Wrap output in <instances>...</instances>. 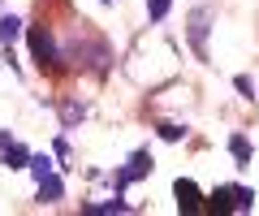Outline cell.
I'll list each match as a JSON object with an SVG mask.
<instances>
[{
    "label": "cell",
    "instance_id": "obj_16",
    "mask_svg": "<svg viewBox=\"0 0 259 216\" xmlns=\"http://www.w3.org/2000/svg\"><path fill=\"white\" fill-rule=\"evenodd\" d=\"M233 87H238V91L246 95V100H255V82H250L246 74H238V78H233Z\"/></svg>",
    "mask_w": 259,
    "mask_h": 216
},
{
    "label": "cell",
    "instance_id": "obj_17",
    "mask_svg": "<svg viewBox=\"0 0 259 216\" xmlns=\"http://www.w3.org/2000/svg\"><path fill=\"white\" fill-rule=\"evenodd\" d=\"M9 143H13V134H9V130H0V151L9 147Z\"/></svg>",
    "mask_w": 259,
    "mask_h": 216
},
{
    "label": "cell",
    "instance_id": "obj_10",
    "mask_svg": "<svg viewBox=\"0 0 259 216\" xmlns=\"http://www.w3.org/2000/svg\"><path fill=\"white\" fill-rule=\"evenodd\" d=\"M82 212H91V216H112V212H130V203H125V199H108V203H87Z\"/></svg>",
    "mask_w": 259,
    "mask_h": 216
},
{
    "label": "cell",
    "instance_id": "obj_3",
    "mask_svg": "<svg viewBox=\"0 0 259 216\" xmlns=\"http://www.w3.org/2000/svg\"><path fill=\"white\" fill-rule=\"evenodd\" d=\"M147 173H151V151H147V147H139V151H134V156L125 160V169L117 173V195H121V190L130 186V182L147 178Z\"/></svg>",
    "mask_w": 259,
    "mask_h": 216
},
{
    "label": "cell",
    "instance_id": "obj_1",
    "mask_svg": "<svg viewBox=\"0 0 259 216\" xmlns=\"http://www.w3.org/2000/svg\"><path fill=\"white\" fill-rule=\"evenodd\" d=\"M26 39H30V57L39 61V69H48V74L65 69L61 48H56V39H52V30H48V26H30V30H26Z\"/></svg>",
    "mask_w": 259,
    "mask_h": 216
},
{
    "label": "cell",
    "instance_id": "obj_11",
    "mask_svg": "<svg viewBox=\"0 0 259 216\" xmlns=\"http://www.w3.org/2000/svg\"><path fill=\"white\" fill-rule=\"evenodd\" d=\"M18 35H22V22L13 18V13H9V18H0V44L13 48V39H18Z\"/></svg>",
    "mask_w": 259,
    "mask_h": 216
},
{
    "label": "cell",
    "instance_id": "obj_6",
    "mask_svg": "<svg viewBox=\"0 0 259 216\" xmlns=\"http://www.w3.org/2000/svg\"><path fill=\"white\" fill-rule=\"evenodd\" d=\"M61 199H65V182L56 173H44L39 178V203H61Z\"/></svg>",
    "mask_w": 259,
    "mask_h": 216
},
{
    "label": "cell",
    "instance_id": "obj_5",
    "mask_svg": "<svg viewBox=\"0 0 259 216\" xmlns=\"http://www.w3.org/2000/svg\"><path fill=\"white\" fill-rule=\"evenodd\" d=\"M0 164H5V169H13V173H18V169H26V164H30V147H22V143L13 139L9 147L0 151Z\"/></svg>",
    "mask_w": 259,
    "mask_h": 216
},
{
    "label": "cell",
    "instance_id": "obj_12",
    "mask_svg": "<svg viewBox=\"0 0 259 216\" xmlns=\"http://www.w3.org/2000/svg\"><path fill=\"white\" fill-rule=\"evenodd\" d=\"M255 207V190L250 186H233V212H250Z\"/></svg>",
    "mask_w": 259,
    "mask_h": 216
},
{
    "label": "cell",
    "instance_id": "obj_8",
    "mask_svg": "<svg viewBox=\"0 0 259 216\" xmlns=\"http://www.w3.org/2000/svg\"><path fill=\"white\" fill-rule=\"evenodd\" d=\"M229 151H233V160H238V169H246L250 156H255V143H250L246 134H229Z\"/></svg>",
    "mask_w": 259,
    "mask_h": 216
},
{
    "label": "cell",
    "instance_id": "obj_14",
    "mask_svg": "<svg viewBox=\"0 0 259 216\" xmlns=\"http://www.w3.org/2000/svg\"><path fill=\"white\" fill-rule=\"evenodd\" d=\"M168 9H173V0H147V18L151 22H164Z\"/></svg>",
    "mask_w": 259,
    "mask_h": 216
},
{
    "label": "cell",
    "instance_id": "obj_4",
    "mask_svg": "<svg viewBox=\"0 0 259 216\" xmlns=\"http://www.w3.org/2000/svg\"><path fill=\"white\" fill-rule=\"evenodd\" d=\"M173 195H177V212H203V190L194 186L190 178H177Z\"/></svg>",
    "mask_w": 259,
    "mask_h": 216
},
{
    "label": "cell",
    "instance_id": "obj_13",
    "mask_svg": "<svg viewBox=\"0 0 259 216\" xmlns=\"http://www.w3.org/2000/svg\"><path fill=\"white\" fill-rule=\"evenodd\" d=\"M156 134H160L164 143H177V139H186V130H182L177 121H160V125H156Z\"/></svg>",
    "mask_w": 259,
    "mask_h": 216
},
{
    "label": "cell",
    "instance_id": "obj_2",
    "mask_svg": "<svg viewBox=\"0 0 259 216\" xmlns=\"http://www.w3.org/2000/svg\"><path fill=\"white\" fill-rule=\"evenodd\" d=\"M207 22H212V9H194V13H190V30H186L199 61H207V30H212Z\"/></svg>",
    "mask_w": 259,
    "mask_h": 216
},
{
    "label": "cell",
    "instance_id": "obj_7",
    "mask_svg": "<svg viewBox=\"0 0 259 216\" xmlns=\"http://www.w3.org/2000/svg\"><path fill=\"white\" fill-rule=\"evenodd\" d=\"M203 207H207V212H233V186H216L212 190V195H203Z\"/></svg>",
    "mask_w": 259,
    "mask_h": 216
},
{
    "label": "cell",
    "instance_id": "obj_15",
    "mask_svg": "<svg viewBox=\"0 0 259 216\" xmlns=\"http://www.w3.org/2000/svg\"><path fill=\"white\" fill-rule=\"evenodd\" d=\"M30 173H35V178H44V173H52V160L48 156H35V151H30V164H26Z\"/></svg>",
    "mask_w": 259,
    "mask_h": 216
},
{
    "label": "cell",
    "instance_id": "obj_9",
    "mask_svg": "<svg viewBox=\"0 0 259 216\" xmlns=\"http://www.w3.org/2000/svg\"><path fill=\"white\" fill-rule=\"evenodd\" d=\"M82 117H87V104H78V100H65V104H61V121H65V130H74Z\"/></svg>",
    "mask_w": 259,
    "mask_h": 216
}]
</instances>
